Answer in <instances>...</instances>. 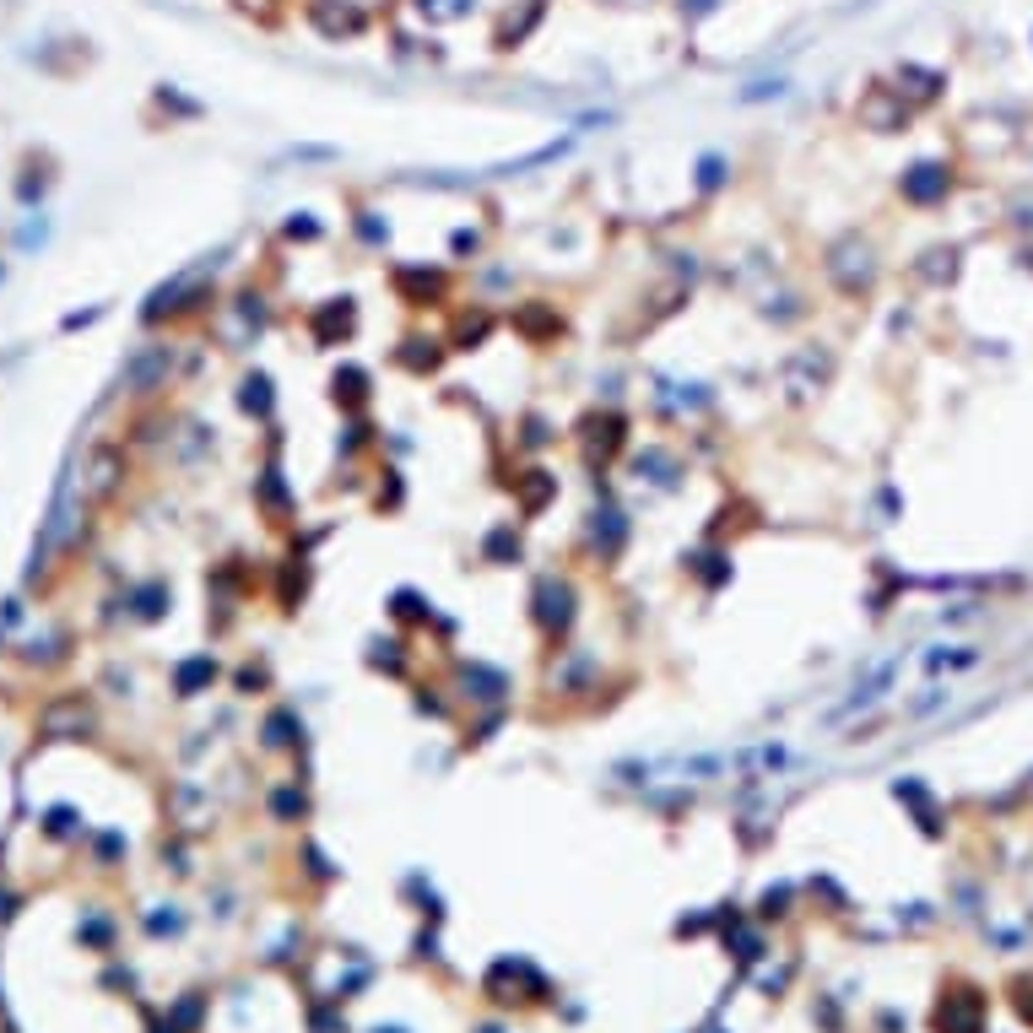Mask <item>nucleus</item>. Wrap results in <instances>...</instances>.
Masks as SVG:
<instances>
[{"mask_svg":"<svg viewBox=\"0 0 1033 1033\" xmlns=\"http://www.w3.org/2000/svg\"><path fill=\"white\" fill-rule=\"evenodd\" d=\"M633 471H639V482H650V487H677L682 482V460L671 455L666 444H644L639 455H633Z\"/></svg>","mask_w":1033,"mask_h":1033,"instance_id":"obj_16","label":"nucleus"},{"mask_svg":"<svg viewBox=\"0 0 1033 1033\" xmlns=\"http://www.w3.org/2000/svg\"><path fill=\"white\" fill-rule=\"evenodd\" d=\"M493 330H498V314L476 303L471 314H460V320H455V330H449V347H455V352H476L487 336H493Z\"/></svg>","mask_w":1033,"mask_h":1033,"instance_id":"obj_20","label":"nucleus"},{"mask_svg":"<svg viewBox=\"0 0 1033 1033\" xmlns=\"http://www.w3.org/2000/svg\"><path fill=\"white\" fill-rule=\"evenodd\" d=\"M520 428H525V433H520V439H525V444H531V449H541V444H552V439H558V433H552V428H547V422H541V417H525V422H520Z\"/></svg>","mask_w":1033,"mask_h":1033,"instance_id":"obj_36","label":"nucleus"},{"mask_svg":"<svg viewBox=\"0 0 1033 1033\" xmlns=\"http://www.w3.org/2000/svg\"><path fill=\"white\" fill-rule=\"evenodd\" d=\"M309 336L314 347H341V341L357 336V298L341 293V298H320L309 309Z\"/></svg>","mask_w":1033,"mask_h":1033,"instance_id":"obj_8","label":"nucleus"},{"mask_svg":"<svg viewBox=\"0 0 1033 1033\" xmlns=\"http://www.w3.org/2000/svg\"><path fill=\"white\" fill-rule=\"evenodd\" d=\"M87 725H92V714L82 709V698H65V704H55V709L44 714V731H49V736H82Z\"/></svg>","mask_w":1033,"mask_h":1033,"instance_id":"obj_25","label":"nucleus"},{"mask_svg":"<svg viewBox=\"0 0 1033 1033\" xmlns=\"http://www.w3.org/2000/svg\"><path fill=\"white\" fill-rule=\"evenodd\" d=\"M720 179H725V163L720 157H704V163H698V190H714Z\"/></svg>","mask_w":1033,"mask_h":1033,"instance_id":"obj_38","label":"nucleus"},{"mask_svg":"<svg viewBox=\"0 0 1033 1033\" xmlns=\"http://www.w3.org/2000/svg\"><path fill=\"white\" fill-rule=\"evenodd\" d=\"M266 682H271V671H266V666H244V671H238V693H249V698H255Z\"/></svg>","mask_w":1033,"mask_h":1033,"instance_id":"obj_37","label":"nucleus"},{"mask_svg":"<svg viewBox=\"0 0 1033 1033\" xmlns=\"http://www.w3.org/2000/svg\"><path fill=\"white\" fill-rule=\"evenodd\" d=\"M211 682H217V660H211V655H195V660H184V666L174 671V687H179V698H195V693H206Z\"/></svg>","mask_w":1033,"mask_h":1033,"instance_id":"obj_26","label":"nucleus"},{"mask_svg":"<svg viewBox=\"0 0 1033 1033\" xmlns=\"http://www.w3.org/2000/svg\"><path fill=\"white\" fill-rule=\"evenodd\" d=\"M714 6H720V0H682V11H687V17H709Z\"/></svg>","mask_w":1033,"mask_h":1033,"instance_id":"obj_40","label":"nucleus"},{"mask_svg":"<svg viewBox=\"0 0 1033 1033\" xmlns=\"http://www.w3.org/2000/svg\"><path fill=\"white\" fill-rule=\"evenodd\" d=\"M412 6H417L428 22H460V17H471L476 0H412Z\"/></svg>","mask_w":1033,"mask_h":1033,"instance_id":"obj_29","label":"nucleus"},{"mask_svg":"<svg viewBox=\"0 0 1033 1033\" xmlns=\"http://www.w3.org/2000/svg\"><path fill=\"white\" fill-rule=\"evenodd\" d=\"M855 119L866 130H877V136H893V130H904L909 119H915V103H909L898 87L871 82L866 92H860V103H855Z\"/></svg>","mask_w":1033,"mask_h":1033,"instance_id":"obj_4","label":"nucleus"},{"mask_svg":"<svg viewBox=\"0 0 1033 1033\" xmlns=\"http://www.w3.org/2000/svg\"><path fill=\"white\" fill-rule=\"evenodd\" d=\"M947 698H952L947 687H925V693H920V698H915V704H909L904 714H909V720H925V714H931V709H942Z\"/></svg>","mask_w":1033,"mask_h":1033,"instance_id":"obj_33","label":"nucleus"},{"mask_svg":"<svg viewBox=\"0 0 1033 1033\" xmlns=\"http://www.w3.org/2000/svg\"><path fill=\"white\" fill-rule=\"evenodd\" d=\"M455 687H460V698L466 704H503L509 698V671H498V666H487V660H460L455 666Z\"/></svg>","mask_w":1033,"mask_h":1033,"instance_id":"obj_9","label":"nucleus"},{"mask_svg":"<svg viewBox=\"0 0 1033 1033\" xmlns=\"http://www.w3.org/2000/svg\"><path fill=\"white\" fill-rule=\"evenodd\" d=\"M303 595H309V558H287V568H282V612H298L303 606Z\"/></svg>","mask_w":1033,"mask_h":1033,"instance_id":"obj_27","label":"nucleus"},{"mask_svg":"<svg viewBox=\"0 0 1033 1033\" xmlns=\"http://www.w3.org/2000/svg\"><path fill=\"white\" fill-rule=\"evenodd\" d=\"M352 228H357V238H363L368 249H384V244H390V222H384L379 211H357Z\"/></svg>","mask_w":1033,"mask_h":1033,"instance_id":"obj_30","label":"nucleus"},{"mask_svg":"<svg viewBox=\"0 0 1033 1033\" xmlns=\"http://www.w3.org/2000/svg\"><path fill=\"white\" fill-rule=\"evenodd\" d=\"M238 406H244L249 417H260V422H271V412H276V390H271V374H244L238 379Z\"/></svg>","mask_w":1033,"mask_h":1033,"instance_id":"obj_22","label":"nucleus"},{"mask_svg":"<svg viewBox=\"0 0 1033 1033\" xmlns=\"http://www.w3.org/2000/svg\"><path fill=\"white\" fill-rule=\"evenodd\" d=\"M898 195L909 206H942L952 195V168L947 163H915L898 174Z\"/></svg>","mask_w":1033,"mask_h":1033,"instance_id":"obj_10","label":"nucleus"},{"mask_svg":"<svg viewBox=\"0 0 1033 1033\" xmlns=\"http://www.w3.org/2000/svg\"><path fill=\"white\" fill-rule=\"evenodd\" d=\"M368 439H374V428L363 422V412H352V422H347V439H341L336 449H341V455H357V449H363Z\"/></svg>","mask_w":1033,"mask_h":1033,"instance_id":"obj_32","label":"nucleus"},{"mask_svg":"<svg viewBox=\"0 0 1033 1033\" xmlns=\"http://www.w3.org/2000/svg\"><path fill=\"white\" fill-rule=\"evenodd\" d=\"M823 271H828V282L839 287L844 298H866L871 287H877V249H871V238H860V233H839L828 244V255H823Z\"/></svg>","mask_w":1033,"mask_h":1033,"instance_id":"obj_1","label":"nucleus"},{"mask_svg":"<svg viewBox=\"0 0 1033 1033\" xmlns=\"http://www.w3.org/2000/svg\"><path fill=\"white\" fill-rule=\"evenodd\" d=\"M293 812H298V817L309 812V796H303V790H293V785L276 790V817H293Z\"/></svg>","mask_w":1033,"mask_h":1033,"instance_id":"obj_35","label":"nucleus"},{"mask_svg":"<svg viewBox=\"0 0 1033 1033\" xmlns=\"http://www.w3.org/2000/svg\"><path fill=\"white\" fill-rule=\"evenodd\" d=\"M622 547H628V514H622L617 503H601V509L590 514V552H595V563L612 568L622 558Z\"/></svg>","mask_w":1033,"mask_h":1033,"instance_id":"obj_12","label":"nucleus"},{"mask_svg":"<svg viewBox=\"0 0 1033 1033\" xmlns=\"http://www.w3.org/2000/svg\"><path fill=\"white\" fill-rule=\"evenodd\" d=\"M390 617L406 622V628H417V622H433V601L422 590H395L390 595Z\"/></svg>","mask_w":1033,"mask_h":1033,"instance_id":"obj_28","label":"nucleus"},{"mask_svg":"<svg viewBox=\"0 0 1033 1033\" xmlns=\"http://www.w3.org/2000/svg\"><path fill=\"white\" fill-rule=\"evenodd\" d=\"M309 28L330 38V44H347V38H363L368 33V11L357 0H309Z\"/></svg>","mask_w":1033,"mask_h":1033,"instance_id":"obj_7","label":"nucleus"},{"mask_svg":"<svg viewBox=\"0 0 1033 1033\" xmlns=\"http://www.w3.org/2000/svg\"><path fill=\"white\" fill-rule=\"evenodd\" d=\"M255 498H260V509L271 514V525H287V520H293V493H287V482H282V466H276V449H271L266 471H260V482H255Z\"/></svg>","mask_w":1033,"mask_h":1033,"instance_id":"obj_15","label":"nucleus"},{"mask_svg":"<svg viewBox=\"0 0 1033 1033\" xmlns=\"http://www.w3.org/2000/svg\"><path fill=\"white\" fill-rule=\"evenodd\" d=\"M260 736H266V747H298V741H303L298 709H293V704L271 709V714H266V725H260Z\"/></svg>","mask_w":1033,"mask_h":1033,"instance_id":"obj_24","label":"nucleus"},{"mask_svg":"<svg viewBox=\"0 0 1033 1033\" xmlns=\"http://www.w3.org/2000/svg\"><path fill=\"white\" fill-rule=\"evenodd\" d=\"M444 347H449V341H433V336H406L401 347H395V363H401L406 374H417V379H422V374H433V368L444 363Z\"/></svg>","mask_w":1033,"mask_h":1033,"instance_id":"obj_18","label":"nucleus"},{"mask_svg":"<svg viewBox=\"0 0 1033 1033\" xmlns=\"http://www.w3.org/2000/svg\"><path fill=\"white\" fill-rule=\"evenodd\" d=\"M514 498H520V514H525V520H536V514H547V503L558 498V476H552L547 466L520 471V476H514Z\"/></svg>","mask_w":1033,"mask_h":1033,"instance_id":"obj_13","label":"nucleus"},{"mask_svg":"<svg viewBox=\"0 0 1033 1033\" xmlns=\"http://www.w3.org/2000/svg\"><path fill=\"white\" fill-rule=\"evenodd\" d=\"M168 368H174V347H147V352H136V363L125 368V384L136 395H147V390H157V384L168 379Z\"/></svg>","mask_w":1033,"mask_h":1033,"instance_id":"obj_17","label":"nucleus"},{"mask_svg":"<svg viewBox=\"0 0 1033 1033\" xmlns=\"http://www.w3.org/2000/svg\"><path fill=\"white\" fill-rule=\"evenodd\" d=\"M579 444H585V460H590V466L606 471V466L622 455V444H628V417H622L617 406L590 412L585 422H579Z\"/></svg>","mask_w":1033,"mask_h":1033,"instance_id":"obj_3","label":"nucleus"},{"mask_svg":"<svg viewBox=\"0 0 1033 1033\" xmlns=\"http://www.w3.org/2000/svg\"><path fill=\"white\" fill-rule=\"evenodd\" d=\"M466 249H471V255H476V249H482V233L460 228V233H455V255H466Z\"/></svg>","mask_w":1033,"mask_h":1033,"instance_id":"obj_39","label":"nucleus"},{"mask_svg":"<svg viewBox=\"0 0 1033 1033\" xmlns=\"http://www.w3.org/2000/svg\"><path fill=\"white\" fill-rule=\"evenodd\" d=\"M282 233H287V238H298V244H314V238H320V222H314L309 211H293V222H287Z\"/></svg>","mask_w":1033,"mask_h":1033,"instance_id":"obj_34","label":"nucleus"},{"mask_svg":"<svg viewBox=\"0 0 1033 1033\" xmlns=\"http://www.w3.org/2000/svg\"><path fill=\"white\" fill-rule=\"evenodd\" d=\"M509 325H514V336H525L531 347H552V341L563 336V314H558V303H547V298H525L520 309L509 314Z\"/></svg>","mask_w":1033,"mask_h":1033,"instance_id":"obj_11","label":"nucleus"},{"mask_svg":"<svg viewBox=\"0 0 1033 1033\" xmlns=\"http://www.w3.org/2000/svg\"><path fill=\"white\" fill-rule=\"evenodd\" d=\"M531 617H536L541 639H547V644H563L568 633H574V622H579V590H574V579L541 574L536 590H531Z\"/></svg>","mask_w":1033,"mask_h":1033,"instance_id":"obj_2","label":"nucleus"},{"mask_svg":"<svg viewBox=\"0 0 1033 1033\" xmlns=\"http://www.w3.org/2000/svg\"><path fill=\"white\" fill-rule=\"evenodd\" d=\"M828 374H833V352H823V347H801V352H790V357H785V368H779V384H785L790 401H812V395L828 384Z\"/></svg>","mask_w":1033,"mask_h":1033,"instance_id":"obj_6","label":"nucleus"},{"mask_svg":"<svg viewBox=\"0 0 1033 1033\" xmlns=\"http://www.w3.org/2000/svg\"><path fill=\"white\" fill-rule=\"evenodd\" d=\"M379 476H384V482H379L374 503H379V509H401V498H406V487H401V471H395V466H384Z\"/></svg>","mask_w":1033,"mask_h":1033,"instance_id":"obj_31","label":"nucleus"},{"mask_svg":"<svg viewBox=\"0 0 1033 1033\" xmlns=\"http://www.w3.org/2000/svg\"><path fill=\"white\" fill-rule=\"evenodd\" d=\"M368 395H374V374L357 363H341L336 374H330V401L341 406V412H363Z\"/></svg>","mask_w":1033,"mask_h":1033,"instance_id":"obj_14","label":"nucleus"},{"mask_svg":"<svg viewBox=\"0 0 1033 1033\" xmlns=\"http://www.w3.org/2000/svg\"><path fill=\"white\" fill-rule=\"evenodd\" d=\"M520 531L514 525H493V531L482 536V563H493V568H514L520 563Z\"/></svg>","mask_w":1033,"mask_h":1033,"instance_id":"obj_23","label":"nucleus"},{"mask_svg":"<svg viewBox=\"0 0 1033 1033\" xmlns=\"http://www.w3.org/2000/svg\"><path fill=\"white\" fill-rule=\"evenodd\" d=\"M687 574L698 579V585H704L709 595L725 585V579H731V552L725 547H704V552H693V558H687Z\"/></svg>","mask_w":1033,"mask_h":1033,"instance_id":"obj_21","label":"nucleus"},{"mask_svg":"<svg viewBox=\"0 0 1033 1033\" xmlns=\"http://www.w3.org/2000/svg\"><path fill=\"white\" fill-rule=\"evenodd\" d=\"M893 82H898V92H904V98L915 103V109L936 103V98H942V87H947V82H942V71H925V65H898V76H893Z\"/></svg>","mask_w":1033,"mask_h":1033,"instance_id":"obj_19","label":"nucleus"},{"mask_svg":"<svg viewBox=\"0 0 1033 1033\" xmlns=\"http://www.w3.org/2000/svg\"><path fill=\"white\" fill-rule=\"evenodd\" d=\"M390 287L401 293L406 309H439V303H449V271L439 266H417V260H401V266L390 271Z\"/></svg>","mask_w":1033,"mask_h":1033,"instance_id":"obj_5","label":"nucleus"}]
</instances>
